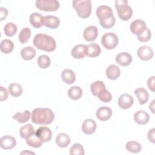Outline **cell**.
I'll use <instances>...</instances> for the list:
<instances>
[{"label":"cell","instance_id":"1","mask_svg":"<svg viewBox=\"0 0 155 155\" xmlns=\"http://www.w3.org/2000/svg\"><path fill=\"white\" fill-rule=\"evenodd\" d=\"M31 119L33 123L39 125H48L54 119L53 111L48 108H36L31 112Z\"/></svg>","mask_w":155,"mask_h":155},{"label":"cell","instance_id":"2","mask_svg":"<svg viewBox=\"0 0 155 155\" xmlns=\"http://www.w3.org/2000/svg\"><path fill=\"white\" fill-rule=\"evenodd\" d=\"M33 44L38 49L47 52H51L56 47L55 39L52 36L44 33L36 35L33 39Z\"/></svg>","mask_w":155,"mask_h":155},{"label":"cell","instance_id":"3","mask_svg":"<svg viewBox=\"0 0 155 155\" xmlns=\"http://www.w3.org/2000/svg\"><path fill=\"white\" fill-rule=\"evenodd\" d=\"M72 5L81 18L85 19L90 16L91 12V1L90 0H74L72 2Z\"/></svg>","mask_w":155,"mask_h":155},{"label":"cell","instance_id":"4","mask_svg":"<svg viewBox=\"0 0 155 155\" xmlns=\"http://www.w3.org/2000/svg\"><path fill=\"white\" fill-rule=\"evenodd\" d=\"M128 1L117 0L115 1V7L119 18L122 21L129 20L133 15L132 8L128 4Z\"/></svg>","mask_w":155,"mask_h":155},{"label":"cell","instance_id":"5","mask_svg":"<svg viewBox=\"0 0 155 155\" xmlns=\"http://www.w3.org/2000/svg\"><path fill=\"white\" fill-rule=\"evenodd\" d=\"M35 4L39 10L45 12H55L60 6L57 0H37Z\"/></svg>","mask_w":155,"mask_h":155},{"label":"cell","instance_id":"6","mask_svg":"<svg viewBox=\"0 0 155 155\" xmlns=\"http://www.w3.org/2000/svg\"><path fill=\"white\" fill-rule=\"evenodd\" d=\"M101 44L107 50L114 49L118 44L119 39L114 33H106L101 38Z\"/></svg>","mask_w":155,"mask_h":155},{"label":"cell","instance_id":"7","mask_svg":"<svg viewBox=\"0 0 155 155\" xmlns=\"http://www.w3.org/2000/svg\"><path fill=\"white\" fill-rule=\"evenodd\" d=\"M147 28L145 22L142 19H136L130 25V29L131 33L137 36L142 33Z\"/></svg>","mask_w":155,"mask_h":155},{"label":"cell","instance_id":"8","mask_svg":"<svg viewBox=\"0 0 155 155\" xmlns=\"http://www.w3.org/2000/svg\"><path fill=\"white\" fill-rule=\"evenodd\" d=\"M96 14L99 20H105L113 16L112 8L105 5L98 7L96 10Z\"/></svg>","mask_w":155,"mask_h":155},{"label":"cell","instance_id":"9","mask_svg":"<svg viewBox=\"0 0 155 155\" xmlns=\"http://www.w3.org/2000/svg\"><path fill=\"white\" fill-rule=\"evenodd\" d=\"M153 55V50L151 47L148 46H141L137 50V56L139 59L142 61H149L152 59Z\"/></svg>","mask_w":155,"mask_h":155},{"label":"cell","instance_id":"10","mask_svg":"<svg viewBox=\"0 0 155 155\" xmlns=\"http://www.w3.org/2000/svg\"><path fill=\"white\" fill-rule=\"evenodd\" d=\"M35 133L43 143L50 141L52 137V132L51 130L47 127H39L37 129Z\"/></svg>","mask_w":155,"mask_h":155},{"label":"cell","instance_id":"11","mask_svg":"<svg viewBox=\"0 0 155 155\" xmlns=\"http://www.w3.org/2000/svg\"><path fill=\"white\" fill-rule=\"evenodd\" d=\"M134 99L133 96L129 94H123L120 95L118 99V105L122 109H128L133 104Z\"/></svg>","mask_w":155,"mask_h":155},{"label":"cell","instance_id":"12","mask_svg":"<svg viewBox=\"0 0 155 155\" xmlns=\"http://www.w3.org/2000/svg\"><path fill=\"white\" fill-rule=\"evenodd\" d=\"M87 45L84 44H78L75 45L71 51V55L75 59H82L87 56Z\"/></svg>","mask_w":155,"mask_h":155},{"label":"cell","instance_id":"13","mask_svg":"<svg viewBox=\"0 0 155 155\" xmlns=\"http://www.w3.org/2000/svg\"><path fill=\"white\" fill-rule=\"evenodd\" d=\"M98 36L97 28L94 25H90L86 27L83 33V36L85 41L91 42L94 41Z\"/></svg>","mask_w":155,"mask_h":155},{"label":"cell","instance_id":"14","mask_svg":"<svg viewBox=\"0 0 155 155\" xmlns=\"http://www.w3.org/2000/svg\"><path fill=\"white\" fill-rule=\"evenodd\" d=\"M1 147L4 150H11L16 145V139L10 135L2 136L1 139Z\"/></svg>","mask_w":155,"mask_h":155},{"label":"cell","instance_id":"15","mask_svg":"<svg viewBox=\"0 0 155 155\" xmlns=\"http://www.w3.org/2000/svg\"><path fill=\"white\" fill-rule=\"evenodd\" d=\"M132 60L133 58L131 55L128 52H121L118 53L115 59L116 63L123 67L129 65L131 63Z\"/></svg>","mask_w":155,"mask_h":155},{"label":"cell","instance_id":"16","mask_svg":"<svg viewBox=\"0 0 155 155\" xmlns=\"http://www.w3.org/2000/svg\"><path fill=\"white\" fill-rule=\"evenodd\" d=\"M112 115L111 109L107 106H103L99 108L96 112L97 118L101 121H106L108 120Z\"/></svg>","mask_w":155,"mask_h":155},{"label":"cell","instance_id":"17","mask_svg":"<svg viewBox=\"0 0 155 155\" xmlns=\"http://www.w3.org/2000/svg\"><path fill=\"white\" fill-rule=\"evenodd\" d=\"M82 131L86 134H93L96 129V123L91 119H85L82 124Z\"/></svg>","mask_w":155,"mask_h":155},{"label":"cell","instance_id":"18","mask_svg":"<svg viewBox=\"0 0 155 155\" xmlns=\"http://www.w3.org/2000/svg\"><path fill=\"white\" fill-rule=\"evenodd\" d=\"M133 118L135 122L137 124L145 125L150 120V115L143 110H139L134 114Z\"/></svg>","mask_w":155,"mask_h":155},{"label":"cell","instance_id":"19","mask_svg":"<svg viewBox=\"0 0 155 155\" xmlns=\"http://www.w3.org/2000/svg\"><path fill=\"white\" fill-rule=\"evenodd\" d=\"M60 25L59 19L55 16L47 15L44 16V25L46 27L55 29Z\"/></svg>","mask_w":155,"mask_h":155},{"label":"cell","instance_id":"20","mask_svg":"<svg viewBox=\"0 0 155 155\" xmlns=\"http://www.w3.org/2000/svg\"><path fill=\"white\" fill-rule=\"evenodd\" d=\"M30 24L35 28H41L44 25V16L37 12L33 13L30 16Z\"/></svg>","mask_w":155,"mask_h":155},{"label":"cell","instance_id":"21","mask_svg":"<svg viewBox=\"0 0 155 155\" xmlns=\"http://www.w3.org/2000/svg\"><path fill=\"white\" fill-rule=\"evenodd\" d=\"M71 139L70 136L65 133H59L56 137V143L61 148H66L69 145Z\"/></svg>","mask_w":155,"mask_h":155},{"label":"cell","instance_id":"22","mask_svg":"<svg viewBox=\"0 0 155 155\" xmlns=\"http://www.w3.org/2000/svg\"><path fill=\"white\" fill-rule=\"evenodd\" d=\"M107 77L111 80H115L117 79L120 75V70L118 66L116 65H110L106 70Z\"/></svg>","mask_w":155,"mask_h":155},{"label":"cell","instance_id":"23","mask_svg":"<svg viewBox=\"0 0 155 155\" xmlns=\"http://www.w3.org/2000/svg\"><path fill=\"white\" fill-rule=\"evenodd\" d=\"M62 81L67 84H72L75 82L76 75L74 71L70 69H65L61 73Z\"/></svg>","mask_w":155,"mask_h":155},{"label":"cell","instance_id":"24","mask_svg":"<svg viewBox=\"0 0 155 155\" xmlns=\"http://www.w3.org/2000/svg\"><path fill=\"white\" fill-rule=\"evenodd\" d=\"M134 93L137 96L140 105H143L147 102L149 98V94L145 88H138L134 90Z\"/></svg>","mask_w":155,"mask_h":155},{"label":"cell","instance_id":"25","mask_svg":"<svg viewBox=\"0 0 155 155\" xmlns=\"http://www.w3.org/2000/svg\"><path fill=\"white\" fill-rule=\"evenodd\" d=\"M36 50L30 46L23 48L21 51V56L22 58L26 61L31 60L36 56Z\"/></svg>","mask_w":155,"mask_h":155},{"label":"cell","instance_id":"26","mask_svg":"<svg viewBox=\"0 0 155 155\" xmlns=\"http://www.w3.org/2000/svg\"><path fill=\"white\" fill-rule=\"evenodd\" d=\"M101 49L100 46L96 43H91L87 45V56L90 58H95L100 55Z\"/></svg>","mask_w":155,"mask_h":155},{"label":"cell","instance_id":"27","mask_svg":"<svg viewBox=\"0 0 155 155\" xmlns=\"http://www.w3.org/2000/svg\"><path fill=\"white\" fill-rule=\"evenodd\" d=\"M67 94L71 99L78 100L82 96V90L79 86H73L68 89Z\"/></svg>","mask_w":155,"mask_h":155},{"label":"cell","instance_id":"28","mask_svg":"<svg viewBox=\"0 0 155 155\" xmlns=\"http://www.w3.org/2000/svg\"><path fill=\"white\" fill-rule=\"evenodd\" d=\"M8 92L13 97H18L22 94V87L18 83H11L8 85Z\"/></svg>","mask_w":155,"mask_h":155},{"label":"cell","instance_id":"29","mask_svg":"<svg viewBox=\"0 0 155 155\" xmlns=\"http://www.w3.org/2000/svg\"><path fill=\"white\" fill-rule=\"evenodd\" d=\"M26 139V143L28 146H30L33 148H39L42 146L43 142L39 139L36 136V133H33L30 136H28Z\"/></svg>","mask_w":155,"mask_h":155},{"label":"cell","instance_id":"30","mask_svg":"<svg viewBox=\"0 0 155 155\" xmlns=\"http://www.w3.org/2000/svg\"><path fill=\"white\" fill-rule=\"evenodd\" d=\"M35 130L33 125L28 124L22 126L19 130V135L23 139H26L32 134L35 133Z\"/></svg>","mask_w":155,"mask_h":155},{"label":"cell","instance_id":"31","mask_svg":"<svg viewBox=\"0 0 155 155\" xmlns=\"http://www.w3.org/2000/svg\"><path fill=\"white\" fill-rule=\"evenodd\" d=\"M14 48V44L11 40L4 39L1 41L0 45V50L2 53L8 54L11 53Z\"/></svg>","mask_w":155,"mask_h":155},{"label":"cell","instance_id":"32","mask_svg":"<svg viewBox=\"0 0 155 155\" xmlns=\"http://www.w3.org/2000/svg\"><path fill=\"white\" fill-rule=\"evenodd\" d=\"M104 88H105V84L101 81H96L90 85V90L91 93L97 96V94Z\"/></svg>","mask_w":155,"mask_h":155},{"label":"cell","instance_id":"33","mask_svg":"<svg viewBox=\"0 0 155 155\" xmlns=\"http://www.w3.org/2000/svg\"><path fill=\"white\" fill-rule=\"evenodd\" d=\"M30 112L28 110H25L24 112H17L13 115V119L16 120L19 123L27 122L30 118Z\"/></svg>","mask_w":155,"mask_h":155},{"label":"cell","instance_id":"34","mask_svg":"<svg viewBox=\"0 0 155 155\" xmlns=\"http://www.w3.org/2000/svg\"><path fill=\"white\" fill-rule=\"evenodd\" d=\"M126 150L133 153H138L142 150L141 145L136 141H128L125 144Z\"/></svg>","mask_w":155,"mask_h":155},{"label":"cell","instance_id":"35","mask_svg":"<svg viewBox=\"0 0 155 155\" xmlns=\"http://www.w3.org/2000/svg\"><path fill=\"white\" fill-rule=\"evenodd\" d=\"M31 32L29 28L25 27L22 28L18 36L20 42L21 44H25L27 42L31 36Z\"/></svg>","mask_w":155,"mask_h":155},{"label":"cell","instance_id":"36","mask_svg":"<svg viewBox=\"0 0 155 155\" xmlns=\"http://www.w3.org/2000/svg\"><path fill=\"white\" fill-rule=\"evenodd\" d=\"M37 63L38 66L41 68L45 69V68H47L50 65L51 61L50 58L47 55L42 54L38 57L37 59Z\"/></svg>","mask_w":155,"mask_h":155},{"label":"cell","instance_id":"37","mask_svg":"<svg viewBox=\"0 0 155 155\" xmlns=\"http://www.w3.org/2000/svg\"><path fill=\"white\" fill-rule=\"evenodd\" d=\"M17 26L13 22L7 23L4 27V31L6 36H13L17 32Z\"/></svg>","mask_w":155,"mask_h":155},{"label":"cell","instance_id":"38","mask_svg":"<svg viewBox=\"0 0 155 155\" xmlns=\"http://www.w3.org/2000/svg\"><path fill=\"white\" fill-rule=\"evenodd\" d=\"M84 148L80 143H76L73 144L70 149V155H84Z\"/></svg>","mask_w":155,"mask_h":155},{"label":"cell","instance_id":"39","mask_svg":"<svg viewBox=\"0 0 155 155\" xmlns=\"http://www.w3.org/2000/svg\"><path fill=\"white\" fill-rule=\"evenodd\" d=\"M99 100L103 102H109L111 101V94L106 88L102 90L97 96Z\"/></svg>","mask_w":155,"mask_h":155},{"label":"cell","instance_id":"40","mask_svg":"<svg viewBox=\"0 0 155 155\" xmlns=\"http://www.w3.org/2000/svg\"><path fill=\"white\" fill-rule=\"evenodd\" d=\"M115 22H116V19L114 15L107 19L99 20L100 25L102 26V27L104 28H112L114 25Z\"/></svg>","mask_w":155,"mask_h":155},{"label":"cell","instance_id":"41","mask_svg":"<svg viewBox=\"0 0 155 155\" xmlns=\"http://www.w3.org/2000/svg\"><path fill=\"white\" fill-rule=\"evenodd\" d=\"M151 37V32L148 28H147L146 30L140 35H137V39L140 42H145L150 41Z\"/></svg>","mask_w":155,"mask_h":155},{"label":"cell","instance_id":"42","mask_svg":"<svg viewBox=\"0 0 155 155\" xmlns=\"http://www.w3.org/2000/svg\"><path fill=\"white\" fill-rule=\"evenodd\" d=\"M8 97V91L5 88L2 86L0 87V101H5Z\"/></svg>","mask_w":155,"mask_h":155},{"label":"cell","instance_id":"43","mask_svg":"<svg viewBox=\"0 0 155 155\" xmlns=\"http://www.w3.org/2000/svg\"><path fill=\"white\" fill-rule=\"evenodd\" d=\"M154 81H155V76H153L148 78L147 81V85L150 90L153 92H155L154 90Z\"/></svg>","mask_w":155,"mask_h":155},{"label":"cell","instance_id":"44","mask_svg":"<svg viewBox=\"0 0 155 155\" xmlns=\"http://www.w3.org/2000/svg\"><path fill=\"white\" fill-rule=\"evenodd\" d=\"M8 10L5 7H0V21H2L8 15Z\"/></svg>","mask_w":155,"mask_h":155},{"label":"cell","instance_id":"45","mask_svg":"<svg viewBox=\"0 0 155 155\" xmlns=\"http://www.w3.org/2000/svg\"><path fill=\"white\" fill-rule=\"evenodd\" d=\"M154 133H155V129L154 128L151 129V130H150L148 131V134H147L148 139L149 140L150 142H151L152 143H154L155 142Z\"/></svg>","mask_w":155,"mask_h":155},{"label":"cell","instance_id":"46","mask_svg":"<svg viewBox=\"0 0 155 155\" xmlns=\"http://www.w3.org/2000/svg\"><path fill=\"white\" fill-rule=\"evenodd\" d=\"M154 102H155V100L153 99L151 103L150 104V105H149V109H150V110H151V111L153 113H154Z\"/></svg>","mask_w":155,"mask_h":155},{"label":"cell","instance_id":"47","mask_svg":"<svg viewBox=\"0 0 155 155\" xmlns=\"http://www.w3.org/2000/svg\"><path fill=\"white\" fill-rule=\"evenodd\" d=\"M21 154H35V153L30 152V151H29V152H28L27 150H25V151H22Z\"/></svg>","mask_w":155,"mask_h":155}]
</instances>
